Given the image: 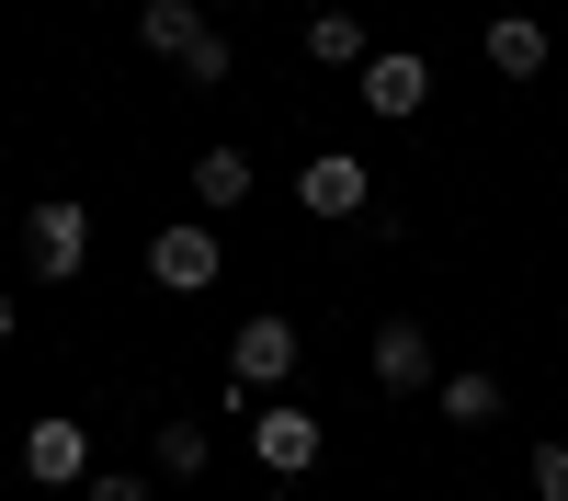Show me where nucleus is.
<instances>
[{
	"label": "nucleus",
	"instance_id": "nucleus-1",
	"mask_svg": "<svg viewBox=\"0 0 568 501\" xmlns=\"http://www.w3.org/2000/svg\"><path fill=\"white\" fill-rule=\"evenodd\" d=\"M251 455H262V479H307L318 468V410L307 399H262L251 410Z\"/></svg>",
	"mask_w": 568,
	"mask_h": 501
},
{
	"label": "nucleus",
	"instance_id": "nucleus-2",
	"mask_svg": "<svg viewBox=\"0 0 568 501\" xmlns=\"http://www.w3.org/2000/svg\"><path fill=\"white\" fill-rule=\"evenodd\" d=\"M227 377H240V388H284V377H296V319L251 308L240 331H227Z\"/></svg>",
	"mask_w": 568,
	"mask_h": 501
},
{
	"label": "nucleus",
	"instance_id": "nucleus-3",
	"mask_svg": "<svg viewBox=\"0 0 568 501\" xmlns=\"http://www.w3.org/2000/svg\"><path fill=\"white\" fill-rule=\"evenodd\" d=\"M375 388H387V399H433V388H444L433 331H420V319H375Z\"/></svg>",
	"mask_w": 568,
	"mask_h": 501
},
{
	"label": "nucleus",
	"instance_id": "nucleus-4",
	"mask_svg": "<svg viewBox=\"0 0 568 501\" xmlns=\"http://www.w3.org/2000/svg\"><path fill=\"white\" fill-rule=\"evenodd\" d=\"M420 103H433V58H420V46H375V58H364V114L409 126Z\"/></svg>",
	"mask_w": 568,
	"mask_h": 501
},
{
	"label": "nucleus",
	"instance_id": "nucleus-5",
	"mask_svg": "<svg viewBox=\"0 0 568 501\" xmlns=\"http://www.w3.org/2000/svg\"><path fill=\"white\" fill-rule=\"evenodd\" d=\"M23 251H34V273H45V285H69V273L91 262V206L45 194V206H34V228H23Z\"/></svg>",
	"mask_w": 568,
	"mask_h": 501
},
{
	"label": "nucleus",
	"instance_id": "nucleus-6",
	"mask_svg": "<svg viewBox=\"0 0 568 501\" xmlns=\"http://www.w3.org/2000/svg\"><path fill=\"white\" fill-rule=\"evenodd\" d=\"M216 262H227V251H216V228H205V217H182V228H160V240H149V273H160L171 297H205V285H216Z\"/></svg>",
	"mask_w": 568,
	"mask_h": 501
},
{
	"label": "nucleus",
	"instance_id": "nucleus-7",
	"mask_svg": "<svg viewBox=\"0 0 568 501\" xmlns=\"http://www.w3.org/2000/svg\"><path fill=\"white\" fill-rule=\"evenodd\" d=\"M296 206H307V217H364V206H375V171H364L353 149H318V160L296 171Z\"/></svg>",
	"mask_w": 568,
	"mask_h": 501
},
{
	"label": "nucleus",
	"instance_id": "nucleus-8",
	"mask_svg": "<svg viewBox=\"0 0 568 501\" xmlns=\"http://www.w3.org/2000/svg\"><path fill=\"white\" fill-rule=\"evenodd\" d=\"M23 468H34L45 490H80V479H91V433L69 422V410H45V422L23 433Z\"/></svg>",
	"mask_w": 568,
	"mask_h": 501
},
{
	"label": "nucleus",
	"instance_id": "nucleus-9",
	"mask_svg": "<svg viewBox=\"0 0 568 501\" xmlns=\"http://www.w3.org/2000/svg\"><path fill=\"white\" fill-rule=\"evenodd\" d=\"M433 410H444V422H455V433H489V422H500V410H511V399H500V377H489V364H455V377L433 388Z\"/></svg>",
	"mask_w": 568,
	"mask_h": 501
},
{
	"label": "nucleus",
	"instance_id": "nucleus-10",
	"mask_svg": "<svg viewBox=\"0 0 568 501\" xmlns=\"http://www.w3.org/2000/svg\"><path fill=\"white\" fill-rule=\"evenodd\" d=\"M296 46H307V69H353V80H364V58H375V34H364L353 12H307Z\"/></svg>",
	"mask_w": 568,
	"mask_h": 501
},
{
	"label": "nucleus",
	"instance_id": "nucleus-11",
	"mask_svg": "<svg viewBox=\"0 0 568 501\" xmlns=\"http://www.w3.org/2000/svg\"><path fill=\"white\" fill-rule=\"evenodd\" d=\"M136 46H149V58H194V46H205V12H194V0H149V12H136Z\"/></svg>",
	"mask_w": 568,
	"mask_h": 501
},
{
	"label": "nucleus",
	"instance_id": "nucleus-12",
	"mask_svg": "<svg viewBox=\"0 0 568 501\" xmlns=\"http://www.w3.org/2000/svg\"><path fill=\"white\" fill-rule=\"evenodd\" d=\"M478 46H489V69H500V80H535V69H546V23H535V12H500Z\"/></svg>",
	"mask_w": 568,
	"mask_h": 501
},
{
	"label": "nucleus",
	"instance_id": "nucleus-13",
	"mask_svg": "<svg viewBox=\"0 0 568 501\" xmlns=\"http://www.w3.org/2000/svg\"><path fill=\"white\" fill-rule=\"evenodd\" d=\"M194 206H205V217H240V206H251V149H205V160H194Z\"/></svg>",
	"mask_w": 568,
	"mask_h": 501
},
{
	"label": "nucleus",
	"instance_id": "nucleus-14",
	"mask_svg": "<svg viewBox=\"0 0 568 501\" xmlns=\"http://www.w3.org/2000/svg\"><path fill=\"white\" fill-rule=\"evenodd\" d=\"M205 455H216V444H205V422H160V479H194Z\"/></svg>",
	"mask_w": 568,
	"mask_h": 501
},
{
	"label": "nucleus",
	"instance_id": "nucleus-15",
	"mask_svg": "<svg viewBox=\"0 0 568 501\" xmlns=\"http://www.w3.org/2000/svg\"><path fill=\"white\" fill-rule=\"evenodd\" d=\"M227 69H240V46H227V34H205L194 58H182V80H194V91H227Z\"/></svg>",
	"mask_w": 568,
	"mask_h": 501
},
{
	"label": "nucleus",
	"instance_id": "nucleus-16",
	"mask_svg": "<svg viewBox=\"0 0 568 501\" xmlns=\"http://www.w3.org/2000/svg\"><path fill=\"white\" fill-rule=\"evenodd\" d=\"M80 490H91V501H160V490H149V479H136V468H91Z\"/></svg>",
	"mask_w": 568,
	"mask_h": 501
},
{
	"label": "nucleus",
	"instance_id": "nucleus-17",
	"mask_svg": "<svg viewBox=\"0 0 568 501\" xmlns=\"http://www.w3.org/2000/svg\"><path fill=\"white\" fill-rule=\"evenodd\" d=\"M535 501H568V444H535Z\"/></svg>",
	"mask_w": 568,
	"mask_h": 501
},
{
	"label": "nucleus",
	"instance_id": "nucleus-18",
	"mask_svg": "<svg viewBox=\"0 0 568 501\" xmlns=\"http://www.w3.org/2000/svg\"><path fill=\"white\" fill-rule=\"evenodd\" d=\"M12 331H23V308H12V297H0V342H12Z\"/></svg>",
	"mask_w": 568,
	"mask_h": 501
}]
</instances>
